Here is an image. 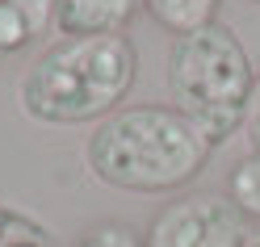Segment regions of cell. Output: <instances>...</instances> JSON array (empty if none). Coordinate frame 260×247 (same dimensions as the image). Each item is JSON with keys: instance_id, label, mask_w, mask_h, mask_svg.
Returning <instances> with one entry per match:
<instances>
[{"instance_id": "1", "label": "cell", "mask_w": 260, "mask_h": 247, "mask_svg": "<svg viewBox=\"0 0 260 247\" xmlns=\"http://www.w3.org/2000/svg\"><path fill=\"white\" fill-rule=\"evenodd\" d=\"M210 147L172 105H126L109 113L84 143V163L105 189L176 193L198 180Z\"/></svg>"}, {"instance_id": "2", "label": "cell", "mask_w": 260, "mask_h": 247, "mask_svg": "<svg viewBox=\"0 0 260 247\" xmlns=\"http://www.w3.org/2000/svg\"><path fill=\"white\" fill-rule=\"evenodd\" d=\"M139 80V51L126 34L63 38L29 63L21 80V113L42 126H84L118 113Z\"/></svg>"}, {"instance_id": "3", "label": "cell", "mask_w": 260, "mask_h": 247, "mask_svg": "<svg viewBox=\"0 0 260 247\" xmlns=\"http://www.w3.org/2000/svg\"><path fill=\"white\" fill-rule=\"evenodd\" d=\"M252 84H256L252 59L222 21L198 29V34L172 38L168 101L176 113H185L198 126V134L210 147H222L231 134L243 130Z\"/></svg>"}, {"instance_id": "4", "label": "cell", "mask_w": 260, "mask_h": 247, "mask_svg": "<svg viewBox=\"0 0 260 247\" xmlns=\"http://www.w3.org/2000/svg\"><path fill=\"white\" fill-rule=\"evenodd\" d=\"M147 247H243L248 218L226 193H185L143 230Z\"/></svg>"}, {"instance_id": "5", "label": "cell", "mask_w": 260, "mask_h": 247, "mask_svg": "<svg viewBox=\"0 0 260 247\" xmlns=\"http://www.w3.org/2000/svg\"><path fill=\"white\" fill-rule=\"evenodd\" d=\"M143 13V0H55V34L113 38Z\"/></svg>"}, {"instance_id": "6", "label": "cell", "mask_w": 260, "mask_h": 247, "mask_svg": "<svg viewBox=\"0 0 260 247\" xmlns=\"http://www.w3.org/2000/svg\"><path fill=\"white\" fill-rule=\"evenodd\" d=\"M55 25V0H0V67L38 46Z\"/></svg>"}, {"instance_id": "7", "label": "cell", "mask_w": 260, "mask_h": 247, "mask_svg": "<svg viewBox=\"0 0 260 247\" xmlns=\"http://www.w3.org/2000/svg\"><path fill=\"white\" fill-rule=\"evenodd\" d=\"M218 9H222V0H143V13H151L172 38L218 25Z\"/></svg>"}, {"instance_id": "8", "label": "cell", "mask_w": 260, "mask_h": 247, "mask_svg": "<svg viewBox=\"0 0 260 247\" xmlns=\"http://www.w3.org/2000/svg\"><path fill=\"white\" fill-rule=\"evenodd\" d=\"M0 247H59L51 226L38 222L34 214L0 201Z\"/></svg>"}, {"instance_id": "9", "label": "cell", "mask_w": 260, "mask_h": 247, "mask_svg": "<svg viewBox=\"0 0 260 247\" xmlns=\"http://www.w3.org/2000/svg\"><path fill=\"white\" fill-rule=\"evenodd\" d=\"M226 197L243 209V218L260 222V155L256 151L231 168V176H226Z\"/></svg>"}, {"instance_id": "10", "label": "cell", "mask_w": 260, "mask_h": 247, "mask_svg": "<svg viewBox=\"0 0 260 247\" xmlns=\"http://www.w3.org/2000/svg\"><path fill=\"white\" fill-rule=\"evenodd\" d=\"M72 247H147V235L130 222L105 218V222H92L88 230H80Z\"/></svg>"}, {"instance_id": "11", "label": "cell", "mask_w": 260, "mask_h": 247, "mask_svg": "<svg viewBox=\"0 0 260 247\" xmlns=\"http://www.w3.org/2000/svg\"><path fill=\"white\" fill-rule=\"evenodd\" d=\"M243 134H248L252 151L260 155V72H256V84H252V96H248V113H243Z\"/></svg>"}, {"instance_id": "12", "label": "cell", "mask_w": 260, "mask_h": 247, "mask_svg": "<svg viewBox=\"0 0 260 247\" xmlns=\"http://www.w3.org/2000/svg\"><path fill=\"white\" fill-rule=\"evenodd\" d=\"M243 247H260V230H248V239H243Z\"/></svg>"}, {"instance_id": "13", "label": "cell", "mask_w": 260, "mask_h": 247, "mask_svg": "<svg viewBox=\"0 0 260 247\" xmlns=\"http://www.w3.org/2000/svg\"><path fill=\"white\" fill-rule=\"evenodd\" d=\"M252 5H260V0H252Z\"/></svg>"}]
</instances>
